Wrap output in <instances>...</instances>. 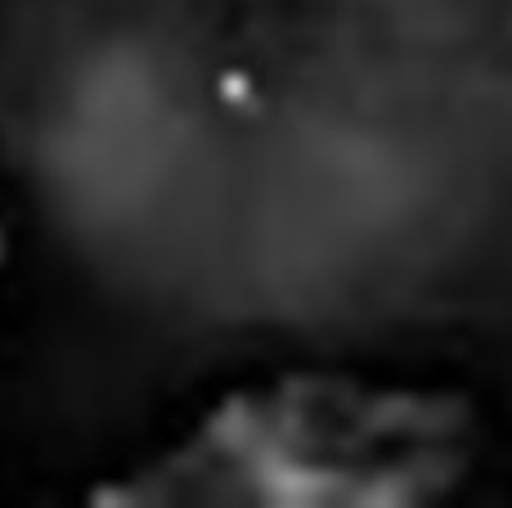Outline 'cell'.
Returning a JSON list of instances; mask_svg holds the SVG:
<instances>
[{
    "mask_svg": "<svg viewBox=\"0 0 512 508\" xmlns=\"http://www.w3.org/2000/svg\"><path fill=\"white\" fill-rule=\"evenodd\" d=\"M472 428L436 392L288 378L234 396L126 486V504H418L454 486Z\"/></svg>",
    "mask_w": 512,
    "mask_h": 508,
    "instance_id": "1",
    "label": "cell"
}]
</instances>
